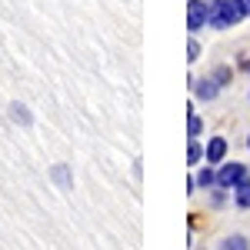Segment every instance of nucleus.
Listing matches in <instances>:
<instances>
[{"label": "nucleus", "instance_id": "f257e3e1", "mask_svg": "<svg viewBox=\"0 0 250 250\" xmlns=\"http://www.w3.org/2000/svg\"><path fill=\"white\" fill-rule=\"evenodd\" d=\"M250 14V0H210L207 3V23L217 30H227Z\"/></svg>", "mask_w": 250, "mask_h": 250}, {"label": "nucleus", "instance_id": "f03ea898", "mask_svg": "<svg viewBox=\"0 0 250 250\" xmlns=\"http://www.w3.org/2000/svg\"><path fill=\"white\" fill-rule=\"evenodd\" d=\"M244 180H247V167H244V164H224V167L217 170V187H224V190L240 187Z\"/></svg>", "mask_w": 250, "mask_h": 250}, {"label": "nucleus", "instance_id": "7ed1b4c3", "mask_svg": "<svg viewBox=\"0 0 250 250\" xmlns=\"http://www.w3.org/2000/svg\"><path fill=\"white\" fill-rule=\"evenodd\" d=\"M200 27H207V3L204 0H190L187 3V30H200Z\"/></svg>", "mask_w": 250, "mask_h": 250}, {"label": "nucleus", "instance_id": "20e7f679", "mask_svg": "<svg viewBox=\"0 0 250 250\" xmlns=\"http://www.w3.org/2000/svg\"><path fill=\"white\" fill-rule=\"evenodd\" d=\"M50 180L57 184L60 190H74V170H70L67 164H54V167H50Z\"/></svg>", "mask_w": 250, "mask_h": 250}, {"label": "nucleus", "instance_id": "39448f33", "mask_svg": "<svg viewBox=\"0 0 250 250\" xmlns=\"http://www.w3.org/2000/svg\"><path fill=\"white\" fill-rule=\"evenodd\" d=\"M7 110H10V120H14V124H20V127H30V124H34V114H30V107H27V104H20V100H14Z\"/></svg>", "mask_w": 250, "mask_h": 250}, {"label": "nucleus", "instance_id": "423d86ee", "mask_svg": "<svg viewBox=\"0 0 250 250\" xmlns=\"http://www.w3.org/2000/svg\"><path fill=\"white\" fill-rule=\"evenodd\" d=\"M204 157H207V164H220L227 157V140L224 137H213L210 144H207V150H204Z\"/></svg>", "mask_w": 250, "mask_h": 250}, {"label": "nucleus", "instance_id": "0eeeda50", "mask_svg": "<svg viewBox=\"0 0 250 250\" xmlns=\"http://www.w3.org/2000/svg\"><path fill=\"white\" fill-rule=\"evenodd\" d=\"M233 200H237V207L250 210V177L240 184V187H233Z\"/></svg>", "mask_w": 250, "mask_h": 250}, {"label": "nucleus", "instance_id": "6e6552de", "mask_svg": "<svg viewBox=\"0 0 250 250\" xmlns=\"http://www.w3.org/2000/svg\"><path fill=\"white\" fill-rule=\"evenodd\" d=\"M193 90H197L200 100H213V97H217V80H200Z\"/></svg>", "mask_w": 250, "mask_h": 250}, {"label": "nucleus", "instance_id": "1a4fd4ad", "mask_svg": "<svg viewBox=\"0 0 250 250\" xmlns=\"http://www.w3.org/2000/svg\"><path fill=\"white\" fill-rule=\"evenodd\" d=\"M193 187H217V173L210 167H204V170L193 177Z\"/></svg>", "mask_w": 250, "mask_h": 250}, {"label": "nucleus", "instance_id": "9d476101", "mask_svg": "<svg viewBox=\"0 0 250 250\" xmlns=\"http://www.w3.org/2000/svg\"><path fill=\"white\" fill-rule=\"evenodd\" d=\"M220 250H250V247H247V240H244L240 233H233V237H227V240L220 244Z\"/></svg>", "mask_w": 250, "mask_h": 250}, {"label": "nucleus", "instance_id": "9b49d317", "mask_svg": "<svg viewBox=\"0 0 250 250\" xmlns=\"http://www.w3.org/2000/svg\"><path fill=\"white\" fill-rule=\"evenodd\" d=\"M204 160V147L197 144V137L190 140V147H187V164H200Z\"/></svg>", "mask_w": 250, "mask_h": 250}, {"label": "nucleus", "instance_id": "f8f14e48", "mask_svg": "<svg viewBox=\"0 0 250 250\" xmlns=\"http://www.w3.org/2000/svg\"><path fill=\"white\" fill-rule=\"evenodd\" d=\"M200 130H204V120H200L197 114H190V120H187V134H190V140L200 137Z\"/></svg>", "mask_w": 250, "mask_h": 250}, {"label": "nucleus", "instance_id": "ddd939ff", "mask_svg": "<svg viewBox=\"0 0 250 250\" xmlns=\"http://www.w3.org/2000/svg\"><path fill=\"white\" fill-rule=\"evenodd\" d=\"M187 57H190V60L200 57V47H197V40H190V47H187Z\"/></svg>", "mask_w": 250, "mask_h": 250}, {"label": "nucleus", "instance_id": "4468645a", "mask_svg": "<svg viewBox=\"0 0 250 250\" xmlns=\"http://www.w3.org/2000/svg\"><path fill=\"white\" fill-rule=\"evenodd\" d=\"M244 67H247V70H250V60H247V63H244Z\"/></svg>", "mask_w": 250, "mask_h": 250}, {"label": "nucleus", "instance_id": "2eb2a0df", "mask_svg": "<svg viewBox=\"0 0 250 250\" xmlns=\"http://www.w3.org/2000/svg\"><path fill=\"white\" fill-rule=\"evenodd\" d=\"M247 147H250V140H247Z\"/></svg>", "mask_w": 250, "mask_h": 250}]
</instances>
